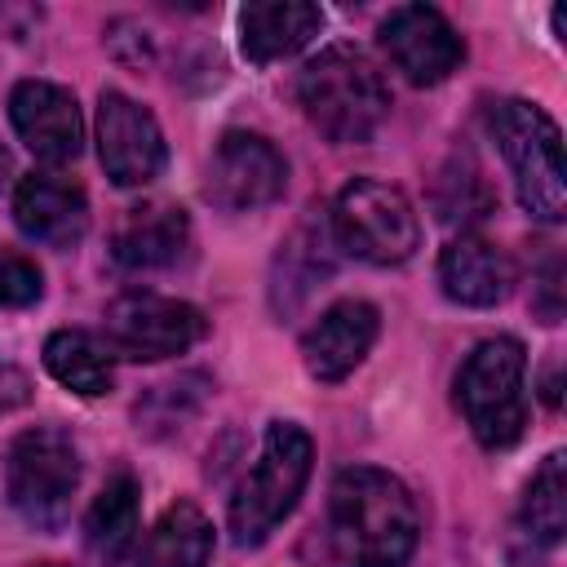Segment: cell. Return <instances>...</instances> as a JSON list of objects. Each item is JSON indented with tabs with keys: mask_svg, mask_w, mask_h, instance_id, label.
<instances>
[{
	"mask_svg": "<svg viewBox=\"0 0 567 567\" xmlns=\"http://www.w3.org/2000/svg\"><path fill=\"white\" fill-rule=\"evenodd\" d=\"M421 540L412 492L377 470L350 465L328 492V549L341 567H403Z\"/></svg>",
	"mask_w": 567,
	"mask_h": 567,
	"instance_id": "1",
	"label": "cell"
},
{
	"mask_svg": "<svg viewBox=\"0 0 567 567\" xmlns=\"http://www.w3.org/2000/svg\"><path fill=\"white\" fill-rule=\"evenodd\" d=\"M297 102L306 120L337 146L368 142L385 111L390 89L377 71V62L354 44H328L319 58H310L297 75Z\"/></svg>",
	"mask_w": 567,
	"mask_h": 567,
	"instance_id": "2",
	"label": "cell"
},
{
	"mask_svg": "<svg viewBox=\"0 0 567 567\" xmlns=\"http://www.w3.org/2000/svg\"><path fill=\"white\" fill-rule=\"evenodd\" d=\"M487 128L514 173L518 204L540 221H563L567 213V177H563V142L558 124L527 97H505L487 111Z\"/></svg>",
	"mask_w": 567,
	"mask_h": 567,
	"instance_id": "3",
	"label": "cell"
},
{
	"mask_svg": "<svg viewBox=\"0 0 567 567\" xmlns=\"http://www.w3.org/2000/svg\"><path fill=\"white\" fill-rule=\"evenodd\" d=\"M310 461H315L310 434L292 421H270L261 452L230 501V536L239 545H261L292 514L297 496L306 492Z\"/></svg>",
	"mask_w": 567,
	"mask_h": 567,
	"instance_id": "4",
	"label": "cell"
},
{
	"mask_svg": "<svg viewBox=\"0 0 567 567\" xmlns=\"http://www.w3.org/2000/svg\"><path fill=\"white\" fill-rule=\"evenodd\" d=\"M527 354L514 337H487L478 341L461 372H456V408L465 412V425L483 447H509L518 443L527 425Z\"/></svg>",
	"mask_w": 567,
	"mask_h": 567,
	"instance_id": "5",
	"label": "cell"
},
{
	"mask_svg": "<svg viewBox=\"0 0 567 567\" xmlns=\"http://www.w3.org/2000/svg\"><path fill=\"white\" fill-rule=\"evenodd\" d=\"M4 487H9V505L27 527L58 532L80 487V452L71 434L58 425L22 430L4 461Z\"/></svg>",
	"mask_w": 567,
	"mask_h": 567,
	"instance_id": "6",
	"label": "cell"
},
{
	"mask_svg": "<svg viewBox=\"0 0 567 567\" xmlns=\"http://www.w3.org/2000/svg\"><path fill=\"white\" fill-rule=\"evenodd\" d=\"M332 235L346 252L372 266H399L421 244V221L412 213V199L377 177H354L341 186L332 204Z\"/></svg>",
	"mask_w": 567,
	"mask_h": 567,
	"instance_id": "7",
	"label": "cell"
},
{
	"mask_svg": "<svg viewBox=\"0 0 567 567\" xmlns=\"http://www.w3.org/2000/svg\"><path fill=\"white\" fill-rule=\"evenodd\" d=\"M106 350L124 359H173L186 354L204 337V315L190 301L155 297V292H124L106 306Z\"/></svg>",
	"mask_w": 567,
	"mask_h": 567,
	"instance_id": "8",
	"label": "cell"
},
{
	"mask_svg": "<svg viewBox=\"0 0 567 567\" xmlns=\"http://www.w3.org/2000/svg\"><path fill=\"white\" fill-rule=\"evenodd\" d=\"M288 164L284 155L261 137L230 128L221 133L213 159H208V199L226 213H252L284 195Z\"/></svg>",
	"mask_w": 567,
	"mask_h": 567,
	"instance_id": "9",
	"label": "cell"
},
{
	"mask_svg": "<svg viewBox=\"0 0 567 567\" xmlns=\"http://www.w3.org/2000/svg\"><path fill=\"white\" fill-rule=\"evenodd\" d=\"M381 49L385 58L412 80V84H443L461 62L465 44L452 31V22L434 4H399L381 22Z\"/></svg>",
	"mask_w": 567,
	"mask_h": 567,
	"instance_id": "10",
	"label": "cell"
},
{
	"mask_svg": "<svg viewBox=\"0 0 567 567\" xmlns=\"http://www.w3.org/2000/svg\"><path fill=\"white\" fill-rule=\"evenodd\" d=\"M97 155L115 186H146L164 168V133L142 102L106 89L97 97Z\"/></svg>",
	"mask_w": 567,
	"mask_h": 567,
	"instance_id": "11",
	"label": "cell"
},
{
	"mask_svg": "<svg viewBox=\"0 0 567 567\" xmlns=\"http://www.w3.org/2000/svg\"><path fill=\"white\" fill-rule=\"evenodd\" d=\"M9 120L27 151L44 164H66L84 146V120L71 97V89L49 84V80H22L9 93Z\"/></svg>",
	"mask_w": 567,
	"mask_h": 567,
	"instance_id": "12",
	"label": "cell"
},
{
	"mask_svg": "<svg viewBox=\"0 0 567 567\" xmlns=\"http://www.w3.org/2000/svg\"><path fill=\"white\" fill-rule=\"evenodd\" d=\"M377 328H381V315L368 301L346 297V301L328 306L306 328V337H301V359H306L310 377L315 381H341V377H350L363 363V354L372 350Z\"/></svg>",
	"mask_w": 567,
	"mask_h": 567,
	"instance_id": "13",
	"label": "cell"
},
{
	"mask_svg": "<svg viewBox=\"0 0 567 567\" xmlns=\"http://www.w3.org/2000/svg\"><path fill=\"white\" fill-rule=\"evenodd\" d=\"M13 217L27 239L49 248H71L89 226V199L75 182L58 173H31L13 190Z\"/></svg>",
	"mask_w": 567,
	"mask_h": 567,
	"instance_id": "14",
	"label": "cell"
},
{
	"mask_svg": "<svg viewBox=\"0 0 567 567\" xmlns=\"http://www.w3.org/2000/svg\"><path fill=\"white\" fill-rule=\"evenodd\" d=\"M190 248V217L177 204L151 199L128 208L115 230V261L128 270H168Z\"/></svg>",
	"mask_w": 567,
	"mask_h": 567,
	"instance_id": "15",
	"label": "cell"
},
{
	"mask_svg": "<svg viewBox=\"0 0 567 567\" xmlns=\"http://www.w3.org/2000/svg\"><path fill=\"white\" fill-rule=\"evenodd\" d=\"M323 27L319 4H301V0H261V4H244L239 9V49L248 62L266 66V62H284L292 53H301Z\"/></svg>",
	"mask_w": 567,
	"mask_h": 567,
	"instance_id": "16",
	"label": "cell"
},
{
	"mask_svg": "<svg viewBox=\"0 0 567 567\" xmlns=\"http://www.w3.org/2000/svg\"><path fill=\"white\" fill-rule=\"evenodd\" d=\"M439 284L461 306H496V301H505V292L514 284V270L496 244H487L478 235H456L439 252Z\"/></svg>",
	"mask_w": 567,
	"mask_h": 567,
	"instance_id": "17",
	"label": "cell"
},
{
	"mask_svg": "<svg viewBox=\"0 0 567 567\" xmlns=\"http://www.w3.org/2000/svg\"><path fill=\"white\" fill-rule=\"evenodd\" d=\"M213 558V523L190 505H168L137 549V567H208Z\"/></svg>",
	"mask_w": 567,
	"mask_h": 567,
	"instance_id": "18",
	"label": "cell"
},
{
	"mask_svg": "<svg viewBox=\"0 0 567 567\" xmlns=\"http://www.w3.org/2000/svg\"><path fill=\"white\" fill-rule=\"evenodd\" d=\"M137 478L133 474H115L102 492H97V501L89 505V514H84V540H89V549L102 558V563H115V558H124L128 549H133V540H137Z\"/></svg>",
	"mask_w": 567,
	"mask_h": 567,
	"instance_id": "19",
	"label": "cell"
},
{
	"mask_svg": "<svg viewBox=\"0 0 567 567\" xmlns=\"http://www.w3.org/2000/svg\"><path fill=\"white\" fill-rule=\"evenodd\" d=\"M44 368L58 385L93 399L111 390V354L97 337L80 332V328H62L44 341Z\"/></svg>",
	"mask_w": 567,
	"mask_h": 567,
	"instance_id": "20",
	"label": "cell"
},
{
	"mask_svg": "<svg viewBox=\"0 0 567 567\" xmlns=\"http://www.w3.org/2000/svg\"><path fill=\"white\" fill-rule=\"evenodd\" d=\"M518 523L536 545L563 540V532H567V456L563 452H549L540 461V470L532 474V483L523 492Z\"/></svg>",
	"mask_w": 567,
	"mask_h": 567,
	"instance_id": "21",
	"label": "cell"
},
{
	"mask_svg": "<svg viewBox=\"0 0 567 567\" xmlns=\"http://www.w3.org/2000/svg\"><path fill=\"white\" fill-rule=\"evenodd\" d=\"M434 204H439V217L443 221H474V217H487L492 213V190L483 182V173L461 159V164H447L443 177H439V190H434Z\"/></svg>",
	"mask_w": 567,
	"mask_h": 567,
	"instance_id": "22",
	"label": "cell"
},
{
	"mask_svg": "<svg viewBox=\"0 0 567 567\" xmlns=\"http://www.w3.org/2000/svg\"><path fill=\"white\" fill-rule=\"evenodd\" d=\"M40 270L27 257H0V306L22 310L31 301H40Z\"/></svg>",
	"mask_w": 567,
	"mask_h": 567,
	"instance_id": "23",
	"label": "cell"
},
{
	"mask_svg": "<svg viewBox=\"0 0 567 567\" xmlns=\"http://www.w3.org/2000/svg\"><path fill=\"white\" fill-rule=\"evenodd\" d=\"M22 403H27V377L13 368H0V412L22 408Z\"/></svg>",
	"mask_w": 567,
	"mask_h": 567,
	"instance_id": "24",
	"label": "cell"
},
{
	"mask_svg": "<svg viewBox=\"0 0 567 567\" xmlns=\"http://www.w3.org/2000/svg\"><path fill=\"white\" fill-rule=\"evenodd\" d=\"M9 177H13V155H9V146L0 142V190L9 186Z\"/></svg>",
	"mask_w": 567,
	"mask_h": 567,
	"instance_id": "25",
	"label": "cell"
},
{
	"mask_svg": "<svg viewBox=\"0 0 567 567\" xmlns=\"http://www.w3.org/2000/svg\"><path fill=\"white\" fill-rule=\"evenodd\" d=\"M44 567H62V563H44Z\"/></svg>",
	"mask_w": 567,
	"mask_h": 567,
	"instance_id": "26",
	"label": "cell"
}]
</instances>
